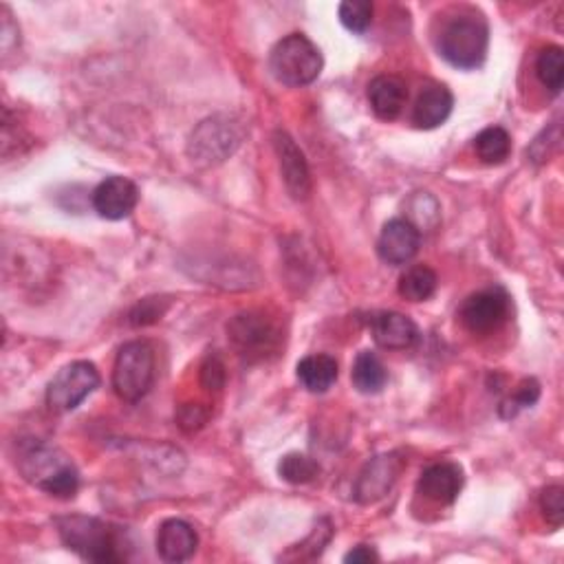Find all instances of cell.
<instances>
[{"label":"cell","instance_id":"6da1fadb","mask_svg":"<svg viewBox=\"0 0 564 564\" xmlns=\"http://www.w3.org/2000/svg\"><path fill=\"white\" fill-rule=\"evenodd\" d=\"M16 463L25 481L56 498H74L80 487V474L74 461L63 450L43 441L23 443Z\"/></svg>","mask_w":564,"mask_h":564},{"label":"cell","instance_id":"7a4b0ae2","mask_svg":"<svg viewBox=\"0 0 564 564\" xmlns=\"http://www.w3.org/2000/svg\"><path fill=\"white\" fill-rule=\"evenodd\" d=\"M489 27L476 10H459L443 25L439 36L441 58L463 71L478 69L487 58Z\"/></svg>","mask_w":564,"mask_h":564},{"label":"cell","instance_id":"3957f363","mask_svg":"<svg viewBox=\"0 0 564 564\" xmlns=\"http://www.w3.org/2000/svg\"><path fill=\"white\" fill-rule=\"evenodd\" d=\"M63 542L89 562H122V540L115 527L91 516H65L58 520Z\"/></svg>","mask_w":564,"mask_h":564},{"label":"cell","instance_id":"277c9868","mask_svg":"<svg viewBox=\"0 0 564 564\" xmlns=\"http://www.w3.org/2000/svg\"><path fill=\"white\" fill-rule=\"evenodd\" d=\"M323 65L320 49L305 34L282 38L269 54V69L273 78L280 84L294 89L316 82L323 74Z\"/></svg>","mask_w":564,"mask_h":564},{"label":"cell","instance_id":"5b68a950","mask_svg":"<svg viewBox=\"0 0 564 564\" xmlns=\"http://www.w3.org/2000/svg\"><path fill=\"white\" fill-rule=\"evenodd\" d=\"M155 382V351L148 342L135 340L120 349L113 366V388L124 402H139Z\"/></svg>","mask_w":564,"mask_h":564},{"label":"cell","instance_id":"8992f818","mask_svg":"<svg viewBox=\"0 0 564 564\" xmlns=\"http://www.w3.org/2000/svg\"><path fill=\"white\" fill-rule=\"evenodd\" d=\"M242 142V131L232 117H210L201 122L188 142V155L199 166H218L229 159Z\"/></svg>","mask_w":564,"mask_h":564},{"label":"cell","instance_id":"52a82bcc","mask_svg":"<svg viewBox=\"0 0 564 564\" xmlns=\"http://www.w3.org/2000/svg\"><path fill=\"white\" fill-rule=\"evenodd\" d=\"M100 373L91 362H71L49 382L47 404L54 413H74L100 386Z\"/></svg>","mask_w":564,"mask_h":564},{"label":"cell","instance_id":"ba28073f","mask_svg":"<svg viewBox=\"0 0 564 564\" xmlns=\"http://www.w3.org/2000/svg\"><path fill=\"white\" fill-rule=\"evenodd\" d=\"M459 318L470 334L485 336L498 331L509 318V296L500 287L481 290L461 305Z\"/></svg>","mask_w":564,"mask_h":564},{"label":"cell","instance_id":"9c48e42d","mask_svg":"<svg viewBox=\"0 0 564 564\" xmlns=\"http://www.w3.org/2000/svg\"><path fill=\"white\" fill-rule=\"evenodd\" d=\"M406 467V459L397 452H386L380 456H373L360 472L356 481V500L362 505H373L382 500L397 483L399 474Z\"/></svg>","mask_w":564,"mask_h":564},{"label":"cell","instance_id":"30bf717a","mask_svg":"<svg viewBox=\"0 0 564 564\" xmlns=\"http://www.w3.org/2000/svg\"><path fill=\"white\" fill-rule=\"evenodd\" d=\"M232 345L242 353V356H267L269 351L275 349L278 345V329L260 312H247L236 316L229 327H227Z\"/></svg>","mask_w":564,"mask_h":564},{"label":"cell","instance_id":"8fae6325","mask_svg":"<svg viewBox=\"0 0 564 564\" xmlns=\"http://www.w3.org/2000/svg\"><path fill=\"white\" fill-rule=\"evenodd\" d=\"M273 148H275V155L280 161L282 179H285L290 194L296 201L307 199L312 192V174H309L307 159H305L303 150L298 148V144L287 133L278 131V133H273Z\"/></svg>","mask_w":564,"mask_h":564},{"label":"cell","instance_id":"7c38bea8","mask_svg":"<svg viewBox=\"0 0 564 564\" xmlns=\"http://www.w3.org/2000/svg\"><path fill=\"white\" fill-rule=\"evenodd\" d=\"M421 245V232L413 221L406 218H393L384 225L380 240H377V253L388 264H406L410 262Z\"/></svg>","mask_w":564,"mask_h":564},{"label":"cell","instance_id":"4fadbf2b","mask_svg":"<svg viewBox=\"0 0 564 564\" xmlns=\"http://www.w3.org/2000/svg\"><path fill=\"white\" fill-rule=\"evenodd\" d=\"M137 203H139V190L126 177H109L93 192L95 212L109 221H122L131 216Z\"/></svg>","mask_w":564,"mask_h":564},{"label":"cell","instance_id":"5bb4252c","mask_svg":"<svg viewBox=\"0 0 564 564\" xmlns=\"http://www.w3.org/2000/svg\"><path fill=\"white\" fill-rule=\"evenodd\" d=\"M463 470L456 463L441 461L424 470L419 478V494L439 505H452L463 489Z\"/></svg>","mask_w":564,"mask_h":564},{"label":"cell","instance_id":"9a60e30c","mask_svg":"<svg viewBox=\"0 0 564 564\" xmlns=\"http://www.w3.org/2000/svg\"><path fill=\"white\" fill-rule=\"evenodd\" d=\"M371 334L382 349L406 351L417 345L419 329L417 325L397 312H380L371 318Z\"/></svg>","mask_w":564,"mask_h":564},{"label":"cell","instance_id":"2e32d148","mask_svg":"<svg viewBox=\"0 0 564 564\" xmlns=\"http://www.w3.org/2000/svg\"><path fill=\"white\" fill-rule=\"evenodd\" d=\"M199 546V535L194 527L181 518H170L159 527L157 553L166 562H185L194 555Z\"/></svg>","mask_w":564,"mask_h":564},{"label":"cell","instance_id":"e0dca14e","mask_svg":"<svg viewBox=\"0 0 564 564\" xmlns=\"http://www.w3.org/2000/svg\"><path fill=\"white\" fill-rule=\"evenodd\" d=\"M408 89L397 76H377L369 84V102L380 120H397L406 106Z\"/></svg>","mask_w":564,"mask_h":564},{"label":"cell","instance_id":"ac0fdd59","mask_svg":"<svg viewBox=\"0 0 564 564\" xmlns=\"http://www.w3.org/2000/svg\"><path fill=\"white\" fill-rule=\"evenodd\" d=\"M452 106H454V95L450 93L448 87L443 84H428L417 102H415V109H413V122L419 126V128H437L441 126L450 113H452Z\"/></svg>","mask_w":564,"mask_h":564},{"label":"cell","instance_id":"d6986e66","mask_svg":"<svg viewBox=\"0 0 564 564\" xmlns=\"http://www.w3.org/2000/svg\"><path fill=\"white\" fill-rule=\"evenodd\" d=\"M298 380L309 393H327L338 382V362L331 356H307L298 364Z\"/></svg>","mask_w":564,"mask_h":564},{"label":"cell","instance_id":"ffe728a7","mask_svg":"<svg viewBox=\"0 0 564 564\" xmlns=\"http://www.w3.org/2000/svg\"><path fill=\"white\" fill-rule=\"evenodd\" d=\"M351 380H353V386L364 393V395H375L380 393L386 382H388V373H386V366L382 364V360L371 353V351H362L353 364V371H351Z\"/></svg>","mask_w":564,"mask_h":564},{"label":"cell","instance_id":"44dd1931","mask_svg":"<svg viewBox=\"0 0 564 564\" xmlns=\"http://www.w3.org/2000/svg\"><path fill=\"white\" fill-rule=\"evenodd\" d=\"M437 285L439 278L428 264H415L399 278V296L410 303H424L435 296Z\"/></svg>","mask_w":564,"mask_h":564},{"label":"cell","instance_id":"7402d4cb","mask_svg":"<svg viewBox=\"0 0 564 564\" xmlns=\"http://www.w3.org/2000/svg\"><path fill=\"white\" fill-rule=\"evenodd\" d=\"M474 150H476V155H478V159L483 163H489V166L503 163L509 157V153H511V137L500 126L485 128L474 139Z\"/></svg>","mask_w":564,"mask_h":564},{"label":"cell","instance_id":"603a6c76","mask_svg":"<svg viewBox=\"0 0 564 564\" xmlns=\"http://www.w3.org/2000/svg\"><path fill=\"white\" fill-rule=\"evenodd\" d=\"M535 74H538L540 82L553 95H557L562 91V82H564V54H562V49L555 47V45L544 47L538 56Z\"/></svg>","mask_w":564,"mask_h":564},{"label":"cell","instance_id":"cb8c5ba5","mask_svg":"<svg viewBox=\"0 0 564 564\" xmlns=\"http://www.w3.org/2000/svg\"><path fill=\"white\" fill-rule=\"evenodd\" d=\"M278 474L282 481H287L292 485H307L316 481V476L320 474V465L314 459L294 452L278 463Z\"/></svg>","mask_w":564,"mask_h":564},{"label":"cell","instance_id":"d4e9b609","mask_svg":"<svg viewBox=\"0 0 564 564\" xmlns=\"http://www.w3.org/2000/svg\"><path fill=\"white\" fill-rule=\"evenodd\" d=\"M340 23L351 34H364L373 23V5L369 0H347L338 10Z\"/></svg>","mask_w":564,"mask_h":564},{"label":"cell","instance_id":"484cf974","mask_svg":"<svg viewBox=\"0 0 564 564\" xmlns=\"http://www.w3.org/2000/svg\"><path fill=\"white\" fill-rule=\"evenodd\" d=\"M540 397V386L535 380H524L520 382V386L514 391V395H509L503 404H500V415L505 419L516 417L520 410L531 408Z\"/></svg>","mask_w":564,"mask_h":564},{"label":"cell","instance_id":"4316f807","mask_svg":"<svg viewBox=\"0 0 564 564\" xmlns=\"http://www.w3.org/2000/svg\"><path fill=\"white\" fill-rule=\"evenodd\" d=\"M540 509L549 524L560 527L564 522V487L549 485L540 494Z\"/></svg>","mask_w":564,"mask_h":564},{"label":"cell","instance_id":"83f0119b","mask_svg":"<svg viewBox=\"0 0 564 564\" xmlns=\"http://www.w3.org/2000/svg\"><path fill=\"white\" fill-rule=\"evenodd\" d=\"M201 384H203V388L214 391V393L223 388V384H225V366H223V362L216 356H212V358H207L203 362V366H201Z\"/></svg>","mask_w":564,"mask_h":564},{"label":"cell","instance_id":"f1b7e54d","mask_svg":"<svg viewBox=\"0 0 564 564\" xmlns=\"http://www.w3.org/2000/svg\"><path fill=\"white\" fill-rule=\"evenodd\" d=\"M207 421V410L201 404H188L179 413V426L183 430H196Z\"/></svg>","mask_w":564,"mask_h":564},{"label":"cell","instance_id":"f546056e","mask_svg":"<svg viewBox=\"0 0 564 564\" xmlns=\"http://www.w3.org/2000/svg\"><path fill=\"white\" fill-rule=\"evenodd\" d=\"M377 560H380V555L375 553V549H371L366 544H360L345 555V562H353V564H366V562H377Z\"/></svg>","mask_w":564,"mask_h":564}]
</instances>
